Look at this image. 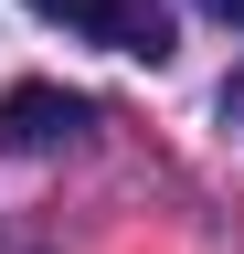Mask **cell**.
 <instances>
[{
    "mask_svg": "<svg viewBox=\"0 0 244 254\" xmlns=\"http://www.w3.org/2000/svg\"><path fill=\"white\" fill-rule=\"evenodd\" d=\"M212 11H223V21H234V32H244V0H212Z\"/></svg>",
    "mask_w": 244,
    "mask_h": 254,
    "instance_id": "cell-4",
    "label": "cell"
},
{
    "mask_svg": "<svg viewBox=\"0 0 244 254\" xmlns=\"http://www.w3.org/2000/svg\"><path fill=\"white\" fill-rule=\"evenodd\" d=\"M223 117H234V127H244V74H234V85H223Z\"/></svg>",
    "mask_w": 244,
    "mask_h": 254,
    "instance_id": "cell-3",
    "label": "cell"
},
{
    "mask_svg": "<svg viewBox=\"0 0 244 254\" xmlns=\"http://www.w3.org/2000/svg\"><path fill=\"white\" fill-rule=\"evenodd\" d=\"M32 11H43V21H75V32L106 43V11H117V0H32Z\"/></svg>",
    "mask_w": 244,
    "mask_h": 254,
    "instance_id": "cell-2",
    "label": "cell"
},
{
    "mask_svg": "<svg viewBox=\"0 0 244 254\" xmlns=\"http://www.w3.org/2000/svg\"><path fill=\"white\" fill-rule=\"evenodd\" d=\"M75 127H85V95H64V85H11L0 95V148H21V159L64 148Z\"/></svg>",
    "mask_w": 244,
    "mask_h": 254,
    "instance_id": "cell-1",
    "label": "cell"
}]
</instances>
